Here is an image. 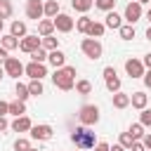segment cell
Masks as SVG:
<instances>
[{
	"label": "cell",
	"instance_id": "cell-28",
	"mask_svg": "<svg viewBox=\"0 0 151 151\" xmlns=\"http://www.w3.org/2000/svg\"><path fill=\"white\" fill-rule=\"evenodd\" d=\"M12 12H14L12 2H9V0H0V19H2V21H5V19H9V17H12Z\"/></svg>",
	"mask_w": 151,
	"mask_h": 151
},
{
	"label": "cell",
	"instance_id": "cell-52",
	"mask_svg": "<svg viewBox=\"0 0 151 151\" xmlns=\"http://www.w3.org/2000/svg\"><path fill=\"white\" fill-rule=\"evenodd\" d=\"M28 151H40V149H33V146H31V149H28Z\"/></svg>",
	"mask_w": 151,
	"mask_h": 151
},
{
	"label": "cell",
	"instance_id": "cell-8",
	"mask_svg": "<svg viewBox=\"0 0 151 151\" xmlns=\"http://www.w3.org/2000/svg\"><path fill=\"white\" fill-rule=\"evenodd\" d=\"M104 83H106V90L109 92H118L120 90V78H118V73H116L113 66H106L104 68Z\"/></svg>",
	"mask_w": 151,
	"mask_h": 151
},
{
	"label": "cell",
	"instance_id": "cell-15",
	"mask_svg": "<svg viewBox=\"0 0 151 151\" xmlns=\"http://www.w3.org/2000/svg\"><path fill=\"white\" fill-rule=\"evenodd\" d=\"M31 125H33V123H31V118L24 113V116H17V118H14V123H12L9 127H12L14 132H28V130H31Z\"/></svg>",
	"mask_w": 151,
	"mask_h": 151
},
{
	"label": "cell",
	"instance_id": "cell-2",
	"mask_svg": "<svg viewBox=\"0 0 151 151\" xmlns=\"http://www.w3.org/2000/svg\"><path fill=\"white\" fill-rule=\"evenodd\" d=\"M71 142L76 144V149L90 151V149L97 144V137H94V132H92L87 125H80V127H76V130L71 132Z\"/></svg>",
	"mask_w": 151,
	"mask_h": 151
},
{
	"label": "cell",
	"instance_id": "cell-25",
	"mask_svg": "<svg viewBox=\"0 0 151 151\" xmlns=\"http://www.w3.org/2000/svg\"><path fill=\"white\" fill-rule=\"evenodd\" d=\"M9 113H12V116H24V113H26V101H21V99L9 101Z\"/></svg>",
	"mask_w": 151,
	"mask_h": 151
},
{
	"label": "cell",
	"instance_id": "cell-46",
	"mask_svg": "<svg viewBox=\"0 0 151 151\" xmlns=\"http://www.w3.org/2000/svg\"><path fill=\"white\" fill-rule=\"evenodd\" d=\"M5 59H7V50H5V47H0V61H5Z\"/></svg>",
	"mask_w": 151,
	"mask_h": 151
},
{
	"label": "cell",
	"instance_id": "cell-53",
	"mask_svg": "<svg viewBox=\"0 0 151 151\" xmlns=\"http://www.w3.org/2000/svg\"><path fill=\"white\" fill-rule=\"evenodd\" d=\"M0 31H2V19H0Z\"/></svg>",
	"mask_w": 151,
	"mask_h": 151
},
{
	"label": "cell",
	"instance_id": "cell-4",
	"mask_svg": "<svg viewBox=\"0 0 151 151\" xmlns=\"http://www.w3.org/2000/svg\"><path fill=\"white\" fill-rule=\"evenodd\" d=\"M78 120H80V125H97L99 123V106H94V104H85V106H80V111H78Z\"/></svg>",
	"mask_w": 151,
	"mask_h": 151
},
{
	"label": "cell",
	"instance_id": "cell-49",
	"mask_svg": "<svg viewBox=\"0 0 151 151\" xmlns=\"http://www.w3.org/2000/svg\"><path fill=\"white\" fill-rule=\"evenodd\" d=\"M146 19H149V24H151V9H149V12H146Z\"/></svg>",
	"mask_w": 151,
	"mask_h": 151
},
{
	"label": "cell",
	"instance_id": "cell-38",
	"mask_svg": "<svg viewBox=\"0 0 151 151\" xmlns=\"http://www.w3.org/2000/svg\"><path fill=\"white\" fill-rule=\"evenodd\" d=\"M139 123H142L144 127H151V109H142V113H139Z\"/></svg>",
	"mask_w": 151,
	"mask_h": 151
},
{
	"label": "cell",
	"instance_id": "cell-1",
	"mask_svg": "<svg viewBox=\"0 0 151 151\" xmlns=\"http://www.w3.org/2000/svg\"><path fill=\"white\" fill-rule=\"evenodd\" d=\"M52 83H54V87H59V90H64V92L73 90V87H76V66H61V68H54V73H52Z\"/></svg>",
	"mask_w": 151,
	"mask_h": 151
},
{
	"label": "cell",
	"instance_id": "cell-19",
	"mask_svg": "<svg viewBox=\"0 0 151 151\" xmlns=\"http://www.w3.org/2000/svg\"><path fill=\"white\" fill-rule=\"evenodd\" d=\"M38 33L45 38V35H52L54 33V21L52 19H40L38 21Z\"/></svg>",
	"mask_w": 151,
	"mask_h": 151
},
{
	"label": "cell",
	"instance_id": "cell-37",
	"mask_svg": "<svg viewBox=\"0 0 151 151\" xmlns=\"http://www.w3.org/2000/svg\"><path fill=\"white\" fill-rule=\"evenodd\" d=\"M31 149V142L26 139V137H19L17 142H14V151H28Z\"/></svg>",
	"mask_w": 151,
	"mask_h": 151
},
{
	"label": "cell",
	"instance_id": "cell-18",
	"mask_svg": "<svg viewBox=\"0 0 151 151\" xmlns=\"http://www.w3.org/2000/svg\"><path fill=\"white\" fill-rule=\"evenodd\" d=\"M146 101H149V97H146L144 92H132V94H130V104H132L134 109H139V111L146 109Z\"/></svg>",
	"mask_w": 151,
	"mask_h": 151
},
{
	"label": "cell",
	"instance_id": "cell-33",
	"mask_svg": "<svg viewBox=\"0 0 151 151\" xmlns=\"http://www.w3.org/2000/svg\"><path fill=\"white\" fill-rule=\"evenodd\" d=\"M28 92H31L33 97L42 94V92H45V87H42V80H31V83H28Z\"/></svg>",
	"mask_w": 151,
	"mask_h": 151
},
{
	"label": "cell",
	"instance_id": "cell-29",
	"mask_svg": "<svg viewBox=\"0 0 151 151\" xmlns=\"http://www.w3.org/2000/svg\"><path fill=\"white\" fill-rule=\"evenodd\" d=\"M118 33H120L123 40H132V38H134V26H132V24H123V26L118 28Z\"/></svg>",
	"mask_w": 151,
	"mask_h": 151
},
{
	"label": "cell",
	"instance_id": "cell-12",
	"mask_svg": "<svg viewBox=\"0 0 151 151\" xmlns=\"http://www.w3.org/2000/svg\"><path fill=\"white\" fill-rule=\"evenodd\" d=\"M26 17L33 21H40L42 14V0H26Z\"/></svg>",
	"mask_w": 151,
	"mask_h": 151
},
{
	"label": "cell",
	"instance_id": "cell-6",
	"mask_svg": "<svg viewBox=\"0 0 151 151\" xmlns=\"http://www.w3.org/2000/svg\"><path fill=\"white\" fill-rule=\"evenodd\" d=\"M52 21H54V31H59V33H71L73 26H76V21H73L68 14H61V12H59Z\"/></svg>",
	"mask_w": 151,
	"mask_h": 151
},
{
	"label": "cell",
	"instance_id": "cell-3",
	"mask_svg": "<svg viewBox=\"0 0 151 151\" xmlns=\"http://www.w3.org/2000/svg\"><path fill=\"white\" fill-rule=\"evenodd\" d=\"M80 50H83V54L87 57V59H92V61H97V59H101V54H104V47H101V42L97 40V38H83V42H80Z\"/></svg>",
	"mask_w": 151,
	"mask_h": 151
},
{
	"label": "cell",
	"instance_id": "cell-16",
	"mask_svg": "<svg viewBox=\"0 0 151 151\" xmlns=\"http://www.w3.org/2000/svg\"><path fill=\"white\" fill-rule=\"evenodd\" d=\"M42 14L47 19H54L59 14V0H45L42 2Z\"/></svg>",
	"mask_w": 151,
	"mask_h": 151
},
{
	"label": "cell",
	"instance_id": "cell-50",
	"mask_svg": "<svg viewBox=\"0 0 151 151\" xmlns=\"http://www.w3.org/2000/svg\"><path fill=\"white\" fill-rule=\"evenodd\" d=\"M134 2H139V5H144V2H151V0H134Z\"/></svg>",
	"mask_w": 151,
	"mask_h": 151
},
{
	"label": "cell",
	"instance_id": "cell-30",
	"mask_svg": "<svg viewBox=\"0 0 151 151\" xmlns=\"http://www.w3.org/2000/svg\"><path fill=\"white\" fill-rule=\"evenodd\" d=\"M31 61H38V64H45L47 61V50L45 47H38L31 52Z\"/></svg>",
	"mask_w": 151,
	"mask_h": 151
},
{
	"label": "cell",
	"instance_id": "cell-27",
	"mask_svg": "<svg viewBox=\"0 0 151 151\" xmlns=\"http://www.w3.org/2000/svg\"><path fill=\"white\" fill-rule=\"evenodd\" d=\"M40 47H45L47 52H52V50H57V47H59V38H54V35H45V38H42V42H40Z\"/></svg>",
	"mask_w": 151,
	"mask_h": 151
},
{
	"label": "cell",
	"instance_id": "cell-43",
	"mask_svg": "<svg viewBox=\"0 0 151 151\" xmlns=\"http://www.w3.org/2000/svg\"><path fill=\"white\" fill-rule=\"evenodd\" d=\"M142 144L146 146V151H151V134H144L142 137Z\"/></svg>",
	"mask_w": 151,
	"mask_h": 151
},
{
	"label": "cell",
	"instance_id": "cell-10",
	"mask_svg": "<svg viewBox=\"0 0 151 151\" xmlns=\"http://www.w3.org/2000/svg\"><path fill=\"white\" fill-rule=\"evenodd\" d=\"M40 42H42V38H38V35H31V33H26L21 40H19V50L21 52H33V50H38L40 47Z\"/></svg>",
	"mask_w": 151,
	"mask_h": 151
},
{
	"label": "cell",
	"instance_id": "cell-47",
	"mask_svg": "<svg viewBox=\"0 0 151 151\" xmlns=\"http://www.w3.org/2000/svg\"><path fill=\"white\" fill-rule=\"evenodd\" d=\"M109 151H127V149H123L120 144H116V146H109Z\"/></svg>",
	"mask_w": 151,
	"mask_h": 151
},
{
	"label": "cell",
	"instance_id": "cell-36",
	"mask_svg": "<svg viewBox=\"0 0 151 151\" xmlns=\"http://www.w3.org/2000/svg\"><path fill=\"white\" fill-rule=\"evenodd\" d=\"M132 142H134V139H132V134H130V132H120V139H118V144H120L123 149H130V146H132Z\"/></svg>",
	"mask_w": 151,
	"mask_h": 151
},
{
	"label": "cell",
	"instance_id": "cell-17",
	"mask_svg": "<svg viewBox=\"0 0 151 151\" xmlns=\"http://www.w3.org/2000/svg\"><path fill=\"white\" fill-rule=\"evenodd\" d=\"M104 26H106V28H120V26H123V17L116 14V12L111 9V12H106V21H104Z\"/></svg>",
	"mask_w": 151,
	"mask_h": 151
},
{
	"label": "cell",
	"instance_id": "cell-23",
	"mask_svg": "<svg viewBox=\"0 0 151 151\" xmlns=\"http://www.w3.org/2000/svg\"><path fill=\"white\" fill-rule=\"evenodd\" d=\"M0 47H5L7 52H9V50H17V47H19V38H14L12 33H7V35H2V40H0Z\"/></svg>",
	"mask_w": 151,
	"mask_h": 151
},
{
	"label": "cell",
	"instance_id": "cell-9",
	"mask_svg": "<svg viewBox=\"0 0 151 151\" xmlns=\"http://www.w3.org/2000/svg\"><path fill=\"white\" fill-rule=\"evenodd\" d=\"M28 132H31L33 139H38V142H47V139H52V132H54V130H52V125H45V123H42V125H31Z\"/></svg>",
	"mask_w": 151,
	"mask_h": 151
},
{
	"label": "cell",
	"instance_id": "cell-40",
	"mask_svg": "<svg viewBox=\"0 0 151 151\" xmlns=\"http://www.w3.org/2000/svg\"><path fill=\"white\" fill-rule=\"evenodd\" d=\"M92 151H109V144H106V142H97V144L92 146Z\"/></svg>",
	"mask_w": 151,
	"mask_h": 151
},
{
	"label": "cell",
	"instance_id": "cell-14",
	"mask_svg": "<svg viewBox=\"0 0 151 151\" xmlns=\"http://www.w3.org/2000/svg\"><path fill=\"white\" fill-rule=\"evenodd\" d=\"M47 61L54 66V68H61V66H66V54L57 47V50H52V52H47Z\"/></svg>",
	"mask_w": 151,
	"mask_h": 151
},
{
	"label": "cell",
	"instance_id": "cell-11",
	"mask_svg": "<svg viewBox=\"0 0 151 151\" xmlns=\"http://www.w3.org/2000/svg\"><path fill=\"white\" fill-rule=\"evenodd\" d=\"M125 71H127V76H130V78H142L146 68H144L142 59H134V57H130V59L125 61Z\"/></svg>",
	"mask_w": 151,
	"mask_h": 151
},
{
	"label": "cell",
	"instance_id": "cell-7",
	"mask_svg": "<svg viewBox=\"0 0 151 151\" xmlns=\"http://www.w3.org/2000/svg\"><path fill=\"white\" fill-rule=\"evenodd\" d=\"M24 73H26L31 80H42V78L47 76V68H45V64L31 61V64H26V66H24Z\"/></svg>",
	"mask_w": 151,
	"mask_h": 151
},
{
	"label": "cell",
	"instance_id": "cell-35",
	"mask_svg": "<svg viewBox=\"0 0 151 151\" xmlns=\"http://www.w3.org/2000/svg\"><path fill=\"white\" fill-rule=\"evenodd\" d=\"M94 7H99V9H104V12H111V9L116 7V0H94Z\"/></svg>",
	"mask_w": 151,
	"mask_h": 151
},
{
	"label": "cell",
	"instance_id": "cell-44",
	"mask_svg": "<svg viewBox=\"0 0 151 151\" xmlns=\"http://www.w3.org/2000/svg\"><path fill=\"white\" fill-rule=\"evenodd\" d=\"M142 64H144V68H151V52H149V54H144Z\"/></svg>",
	"mask_w": 151,
	"mask_h": 151
},
{
	"label": "cell",
	"instance_id": "cell-31",
	"mask_svg": "<svg viewBox=\"0 0 151 151\" xmlns=\"http://www.w3.org/2000/svg\"><path fill=\"white\" fill-rule=\"evenodd\" d=\"M76 92L83 94V97L90 94V92H92V83H90V80H76Z\"/></svg>",
	"mask_w": 151,
	"mask_h": 151
},
{
	"label": "cell",
	"instance_id": "cell-13",
	"mask_svg": "<svg viewBox=\"0 0 151 151\" xmlns=\"http://www.w3.org/2000/svg\"><path fill=\"white\" fill-rule=\"evenodd\" d=\"M127 24H137L139 19H142V5L139 2H127V7H125V17H123Z\"/></svg>",
	"mask_w": 151,
	"mask_h": 151
},
{
	"label": "cell",
	"instance_id": "cell-20",
	"mask_svg": "<svg viewBox=\"0 0 151 151\" xmlns=\"http://www.w3.org/2000/svg\"><path fill=\"white\" fill-rule=\"evenodd\" d=\"M113 106L116 109H127L130 106V94H125V92H113Z\"/></svg>",
	"mask_w": 151,
	"mask_h": 151
},
{
	"label": "cell",
	"instance_id": "cell-26",
	"mask_svg": "<svg viewBox=\"0 0 151 151\" xmlns=\"http://www.w3.org/2000/svg\"><path fill=\"white\" fill-rule=\"evenodd\" d=\"M90 24H92V19H90L87 14H83L80 19H76V31H78V33H87Z\"/></svg>",
	"mask_w": 151,
	"mask_h": 151
},
{
	"label": "cell",
	"instance_id": "cell-22",
	"mask_svg": "<svg viewBox=\"0 0 151 151\" xmlns=\"http://www.w3.org/2000/svg\"><path fill=\"white\" fill-rule=\"evenodd\" d=\"M104 31H106V26H104L101 21H92L85 35H90V38H101V35H104Z\"/></svg>",
	"mask_w": 151,
	"mask_h": 151
},
{
	"label": "cell",
	"instance_id": "cell-51",
	"mask_svg": "<svg viewBox=\"0 0 151 151\" xmlns=\"http://www.w3.org/2000/svg\"><path fill=\"white\" fill-rule=\"evenodd\" d=\"M2 76H5V68H2V66H0V78H2Z\"/></svg>",
	"mask_w": 151,
	"mask_h": 151
},
{
	"label": "cell",
	"instance_id": "cell-5",
	"mask_svg": "<svg viewBox=\"0 0 151 151\" xmlns=\"http://www.w3.org/2000/svg\"><path fill=\"white\" fill-rule=\"evenodd\" d=\"M2 68H5V76H12V78H19L24 73V64L17 59V57H7L2 61Z\"/></svg>",
	"mask_w": 151,
	"mask_h": 151
},
{
	"label": "cell",
	"instance_id": "cell-41",
	"mask_svg": "<svg viewBox=\"0 0 151 151\" xmlns=\"http://www.w3.org/2000/svg\"><path fill=\"white\" fill-rule=\"evenodd\" d=\"M7 113H9V104L0 99V116H7Z\"/></svg>",
	"mask_w": 151,
	"mask_h": 151
},
{
	"label": "cell",
	"instance_id": "cell-39",
	"mask_svg": "<svg viewBox=\"0 0 151 151\" xmlns=\"http://www.w3.org/2000/svg\"><path fill=\"white\" fill-rule=\"evenodd\" d=\"M127 151H146V146H144L139 139H134V142H132V146H130Z\"/></svg>",
	"mask_w": 151,
	"mask_h": 151
},
{
	"label": "cell",
	"instance_id": "cell-42",
	"mask_svg": "<svg viewBox=\"0 0 151 151\" xmlns=\"http://www.w3.org/2000/svg\"><path fill=\"white\" fill-rule=\"evenodd\" d=\"M142 78H144V85L151 90V68H149V71H144V76H142Z\"/></svg>",
	"mask_w": 151,
	"mask_h": 151
},
{
	"label": "cell",
	"instance_id": "cell-24",
	"mask_svg": "<svg viewBox=\"0 0 151 151\" xmlns=\"http://www.w3.org/2000/svg\"><path fill=\"white\" fill-rule=\"evenodd\" d=\"M9 33H12L14 38H19V40H21V38L26 35V24H24V21H12V26H9Z\"/></svg>",
	"mask_w": 151,
	"mask_h": 151
},
{
	"label": "cell",
	"instance_id": "cell-45",
	"mask_svg": "<svg viewBox=\"0 0 151 151\" xmlns=\"http://www.w3.org/2000/svg\"><path fill=\"white\" fill-rule=\"evenodd\" d=\"M7 127H9V123H7V118H5V116H0V132H5Z\"/></svg>",
	"mask_w": 151,
	"mask_h": 151
},
{
	"label": "cell",
	"instance_id": "cell-32",
	"mask_svg": "<svg viewBox=\"0 0 151 151\" xmlns=\"http://www.w3.org/2000/svg\"><path fill=\"white\" fill-rule=\"evenodd\" d=\"M127 132L132 134V139H142V137L146 134V132H144V125H142V123H132Z\"/></svg>",
	"mask_w": 151,
	"mask_h": 151
},
{
	"label": "cell",
	"instance_id": "cell-54",
	"mask_svg": "<svg viewBox=\"0 0 151 151\" xmlns=\"http://www.w3.org/2000/svg\"><path fill=\"white\" fill-rule=\"evenodd\" d=\"M78 151H83V149H78Z\"/></svg>",
	"mask_w": 151,
	"mask_h": 151
},
{
	"label": "cell",
	"instance_id": "cell-34",
	"mask_svg": "<svg viewBox=\"0 0 151 151\" xmlns=\"http://www.w3.org/2000/svg\"><path fill=\"white\" fill-rule=\"evenodd\" d=\"M17 99H21V101H26L28 97H31V92H28V85H24V83H17Z\"/></svg>",
	"mask_w": 151,
	"mask_h": 151
},
{
	"label": "cell",
	"instance_id": "cell-21",
	"mask_svg": "<svg viewBox=\"0 0 151 151\" xmlns=\"http://www.w3.org/2000/svg\"><path fill=\"white\" fill-rule=\"evenodd\" d=\"M71 7L76 12H80V14H85V12H90L94 7V0H71Z\"/></svg>",
	"mask_w": 151,
	"mask_h": 151
},
{
	"label": "cell",
	"instance_id": "cell-48",
	"mask_svg": "<svg viewBox=\"0 0 151 151\" xmlns=\"http://www.w3.org/2000/svg\"><path fill=\"white\" fill-rule=\"evenodd\" d=\"M146 40H151V26L146 28Z\"/></svg>",
	"mask_w": 151,
	"mask_h": 151
}]
</instances>
